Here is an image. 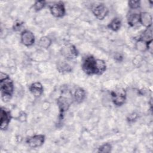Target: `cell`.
I'll use <instances>...</instances> for the list:
<instances>
[{
  "label": "cell",
  "mask_w": 153,
  "mask_h": 153,
  "mask_svg": "<svg viewBox=\"0 0 153 153\" xmlns=\"http://www.w3.org/2000/svg\"><path fill=\"white\" fill-rule=\"evenodd\" d=\"M82 69L88 75H101L106 71V65L102 59H96L93 56H88L82 62Z\"/></svg>",
  "instance_id": "6da1fadb"
},
{
  "label": "cell",
  "mask_w": 153,
  "mask_h": 153,
  "mask_svg": "<svg viewBox=\"0 0 153 153\" xmlns=\"http://www.w3.org/2000/svg\"><path fill=\"white\" fill-rule=\"evenodd\" d=\"M0 82L1 97L5 102L11 97L14 91V84L9 76L3 72H1Z\"/></svg>",
  "instance_id": "7a4b0ae2"
},
{
  "label": "cell",
  "mask_w": 153,
  "mask_h": 153,
  "mask_svg": "<svg viewBox=\"0 0 153 153\" xmlns=\"http://www.w3.org/2000/svg\"><path fill=\"white\" fill-rule=\"evenodd\" d=\"M112 102L116 106L123 105L126 99V92L124 88H118L111 93Z\"/></svg>",
  "instance_id": "3957f363"
},
{
  "label": "cell",
  "mask_w": 153,
  "mask_h": 153,
  "mask_svg": "<svg viewBox=\"0 0 153 153\" xmlns=\"http://www.w3.org/2000/svg\"><path fill=\"white\" fill-rule=\"evenodd\" d=\"M51 14L55 17H62L66 13L65 7L62 2H58L50 6Z\"/></svg>",
  "instance_id": "277c9868"
},
{
  "label": "cell",
  "mask_w": 153,
  "mask_h": 153,
  "mask_svg": "<svg viewBox=\"0 0 153 153\" xmlns=\"http://www.w3.org/2000/svg\"><path fill=\"white\" fill-rule=\"evenodd\" d=\"M1 129L5 130L7 128L12 118L10 111L5 108H1Z\"/></svg>",
  "instance_id": "5b68a950"
},
{
  "label": "cell",
  "mask_w": 153,
  "mask_h": 153,
  "mask_svg": "<svg viewBox=\"0 0 153 153\" xmlns=\"http://www.w3.org/2000/svg\"><path fill=\"white\" fill-rule=\"evenodd\" d=\"M45 141V136L43 134H35L27 139L26 142L28 145L32 148L41 146Z\"/></svg>",
  "instance_id": "8992f818"
},
{
  "label": "cell",
  "mask_w": 153,
  "mask_h": 153,
  "mask_svg": "<svg viewBox=\"0 0 153 153\" xmlns=\"http://www.w3.org/2000/svg\"><path fill=\"white\" fill-rule=\"evenodd\" d=\"M94 16L99 20H103L108 13V9L104 4H99L91 9Z\"/></svg>",
  "instance_id": "52a82bcc"
},
{
  "label": "cell",
  "mask_w": 153,
  "mask_h": 153,
  "mask_svg": "<svg viewBox=\"0 0 153 153\" xmlns=\"http://www.w3.org/2000/svg\"><path fill=\"white\" fill-rule=\"evenodd\" d=\"M22 43L27 47L32 46L35 42V36L33 33L28 30L23 31L20 35Z\"/></svg>",
  "instance_id": "ba28073f"
},
{
  "label": "cell",
  "mask_w": 153,
  "mask_h": 153,
  "mask_svg": "<svg viewBox=\"0 0 153 153\" xmlns=\"http://www.w3.org/2000/svg\"><path fill=\"white\" fill-rule=\"evenodd\" d=\"M62 51L63 55L69 59L75 58L78 55L76 48L72 44H68L64 46L62 49Z\"/></svg>",
  "instance_id": "9c48e42d"
},
{
  "label": "cell",
  "mask_w": 153,
  "mask_h": 153,
  "mask_svg": "<svg viewBox=\"0 0 153 153\" xmlns=\"http://www.w3.org/2000/svg\"><path fill=\"white\" fill-rule=\"evenodd\" d=\"M57 103L60 111V115L62 117L63 113L68 111L71 105V101L67 97L65 96H61L58 98Z\"/></svg>",
  "instance_id": "30bf717a"
},
{
  "label": "cell",
  "mask_w": 153,
  "mask_h": 153,
  "mask_svg": "<svg viewBox=\"0 0 153 153\" xmlns=\"http://www.w3.org/2000/svg\"><path fill=\"white\" fill-rule=\"evenodd\" d=\"M29 90L34 96L39 97L42 94L44 89L42 85L39 82H36L30 85Z\"/></svg>",
  "instance_id": "8fae6325"
},
{
  "label": "cell",
  "mask_w": 153,
  "mask_h": 153,
  "mask_svg": "<svg viewBox=\"0 0 153 153\" xmlns=\"http://www.w3.org/2000/svg\"><path fill=\"white\" fill-rule=\"evenodd\" d=\"M140 14V23L143 26L149 27L152 25V16L151 15L146 12H142Z\"/></svg>",
  "instance_id": "7c38bea8"
},
{
  "label": "cell",
  "mask_w": 153,
  "mask_h": 153,
  "mask_svg": "<svg viewBox=\"0 0 153 153\" xmlns=\"http://www.w3.org/2000/svg\"><path fill=\"white\" fill-rule=\"evenodd\" d=\"M85 91L82 88H78L75 90L74 93V99L78 103H81L85 99Z\"/></svg>",
  "instance_id": "4fadbf2b"
},
{
  "label": "cell",
  "mask_w": 153,
  "mask_h": 153,
  "mask_svg": "<svg viewBox=\"0 0 153 153\" xmlns=\"http://www.w3.org/2000/svg\"><path fill=\"white\" fill-rule=\"evenodd\" d=\"M127 22L130 26H134L138 23H140V14L138 13L129 14L127 18Z\"/></svg>",
  "instance_id": "5bb4252c"
},
{
  "label": "cell",
  "mask_w": 153,
  "mask_h": 153,
  "mask_svg": "<svg viewBox=\"0 0 153 153\" xmlns=\"http://www.w3.org/2000/svg\"><path fill=\"white\" fill-rule=\"evenodd\" d=\"M121 26V20L118 18L115 17L111 21V22L108 24V27L113 31H117L120 29Z\"/></svg>",
  "instance_id": "9a60e30c"
},
{
  "label": "cell",
  "mask_w": 153,
  "mask_h": 153,
  "mask_svg": "<svg viewBox=\"0 0 153 153\" xmlns=\"http://www.w3.org/2000/svg\"><path fill=\"white\" fill-rule=\"evenodd\" d=\"M51 44V40L48 36H42L39 40L38 45L43 48H48Z\"/></svg>",
  "instance_id": "2e32d148"
},
{
  "label": "cell",
  "mask_w": 153,
  "mask_h": 153,
  "mask_svg": "<svg viewBox=\"0 0 153 153\" xmlns=\"http://www.w3.org/2000/svg\"><path fill=\"white\" fill-rule=\"evenodd\" d=\"M57 69L60 72H71L72 69L71 66L66 63H65L64 62H60L57 65Z\"/></svg>",
  "instance_id": "e0dca14e"
},
{
  "label": "cell",
  "mask_w": 153,
  "mask_h": 153,
  "mask_svg": "<svg viewBox=\"0 0 153 153\" xmlns=\"http://www.w3.org/2000/svg\"><path fill=\"white\" fill-rule=\"evenodd\" d=\"M136 48L139 51H145L146 50V42L139 38L136 42Z\"/></svg>",
  "instance_id": "ac0fdd59"
},
{
  "label": "cell",
  "mask_w": 153,
  "mask_h": 153,
  "mask_svg": "<svg viewBox=\"0 0 153 153\" xmlns=\"http://www.w3.org/2000/svg\"><path fill=\"white\" fill-rule=\"evenodd\" d=\"M112 149V146L110 143H105L102 145H101L98 148V152H111Z\"/></svg>",
  "instance_id": "d6986e66"
},
{
  "label": "cell",
  "mask_w": 153,
  "mask_h": 153,
  "mask_svg": "<svg viewBox=\"0 0 153 153\" xmlns=\"http://www.w3.org/2000/svg\"><path fill=\"white\" fill-rule=\"evenodd\" d=\"M45 5H46V1H38L34 3L33 7L36 11H39V10H42L45 7Z\"/></svg>",
  "instance_id": "ffe728a7"
},
{
  "label": "cell",
  "mask_w": 153,
  "mask_h": 153,
  "mask_svg": "<svg viewBox=\"0 0 153 153\" xmlns=\"http://www.w3.org/2000/svg\"><path fill=\"white\" fill-rule=\"evenodd\" d=\"M128 3V7H130V8L133 10L138 8L140 5V1H129Z\"/></svg>",
  "instance_id": "44dd1931"
},
{
  "label": "cell",
  "mask_w": 153,
  "mask_h": 153,
  "mask_svg": "<svg viewBox=\"0 0 153 153\" xmlns=\"http://www.w3.org/2000/svg\"><path fill=\"white\" fill-rule=\"evenodd\" d=\"M23 25V23L20 21H16L13 25V30L15 31H19L21 29Z\"/></svg>",
  "instance_id": "7402d4cb"
},
{
  "label": "cell",
  "mask_w": 153,
  "mask_h": 153,
  "mask_svg": "<svg viewBox=\"0 0 153 153\" xmlns=\"http://www.w3.org/2000/svg\"><path fill=\"white\" fill-rule=\"evenodd\" d=\"M146 50L150 53H152V39H151L146 42Z\"/></svg>",
  "instance_id": "603a6c76"
},
{
  "label": "cell",
  "mask_w": 153,
  "mask_h": 153,
  "mask_svg": "<svg viewBox=\"0 0 153 153\" xmlns=\"http://www.w3.org/2000/svg\"><path fill=\"white\" fill-rule=\"evenodd\" d=\"M137 115L135 113H133L132 114H130L128 118V120L129 121H134L135 119H136Z\"/></svg>",
  "instance_id": "cb8c5ba5"
},
{
  "label": "cell",
  "mask_w": 153,
  "mask_h": 153,
  "mask_svg": "<svg viewBox=\"0 0 153 153\" xmlns=\"http://www.w3.org/2000/svg\"><path fill=\"white\" fill-rule=\"evenodd\" d=\"M115 59L117 61H121L123 59V56L119 54H117L116 56H115Z\"/></svg>",
  "instance_id": "d4e9b609"
}]
</instances>
